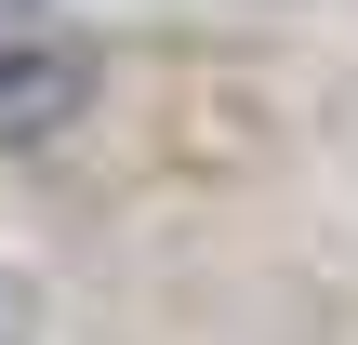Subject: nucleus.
Returning <instances> with one entry per match:
<instances>
[{
  "mask_svg": "<svg viewBox=\"0 0 358 345\" xmlns=\"http://www.w3.org/2000/svg\"><path fill=\"white\" fill-rule=\"evenodd\" d=\"M80 106V66L66 53H0V133H53Z\"/></svg>",
  "mask_w": 358,
  "mask_h": 345,
  "instance_id": "obj_1",
  "label": "nucleus"
}]
</instances>
